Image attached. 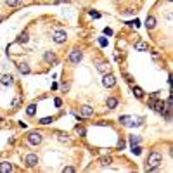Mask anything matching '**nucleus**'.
<instances>
[{"mask_svg": "<svg viewBox=\"0 0 173 173\" xmlns=\"http://www.w3.org/2000/svg\"><path fill=\"white\" fill-rule=\"evenodd\" d=\"M161 163H163V158H161V154H159V152H151L149 158H147L146 170H147V171H154V170L158 168Z\"/></svg>", "mask_w": 173, "mask_h": 173, "instance_id": "f257e3e1", "label": "nucleus"}, {"mask_svg": "<svg viewBox=\"0 0 173 173\" xmlns=\"http://www.w3.org/2000/svg\"><path fill=\"white\" fill-rule=\"evenodd\" d=\"M102 85H104L106 88H111V86L116 85V78H114V75H111V73H104V78H102Z\"/></svg>", "mask_w": 173, "mask_h": 173, "instance_id": "f03ea898", "label": "nucleus"}, {"mask_svg": "<svg viewBox=\"0 0 173 173\" xmlns=\"http://www.w3.org/2000/svg\"><path fill=\"white\" fill-rule=\"evenodd\" d=\"M83 59V52L82 50H78V49H73L71 50V54H69V62H73V64H80V61Z\"/></svg>", "mask_w": 173, "mask_h": 173, "instance_id": "7ed1b4c3", "label": "nucleus"}, {"mask_svg": "<svg viewBox=\"0 0 173 173\" xmlns=\"http://www.w3.org/2000/svg\"><path fill=\"white\" fill-rule=\"evenodd\" d=\"M42 139H43V137H42L40 132H31L30 135H28V142H30L31 146H38V144L42 142Z\"/></svg>", "mask_w": 173, "mask_h": 173, "instance_id": "20e7f679", "label": "nucleus"}, {"mask_svg": "<svg viewBox=\"0 0 173 173\" xmlns=\"http://www.w3.org/2000/svg\"><path fill=\"white\" fill-rule=\"evenodd\" d=\"M52 40L56 42V43H64V42L68 40V35H66V31H54Z\"/></svg>", "mask_w": 173, "mask_h": 173, "instance_id": "39448f33", "label": "nucleus"}, {"mask_svg": "<svg viewBox=\"0 0 173 173\" xmlns=\"http://www.w3.org/2000/svg\"><path fill=\"white\" fill-rule=\"evenodd\" d=\"M24 165H26L28 168H35V166L38 165V156L37 154H28L26 158H24Z\"/></svg>", "mask_w": 173, "mask_h": 173, "instance_id": "423d86ee", "label": "nucleus"}, {"mask_svg": "<svg viewBox=\"0 0 173 173\" xmlns=\"http://www.w3.org/2000/svg\"><path fill=\"white\" fill-rule=\"evenodd\" d=\"M43 61H45L47 64H56L57 57H56V54H54V52H50V50H49V52L43 54Z\"/></svg>", "mask_w": 173, "mask_h": 173, "instance_id": "0eeeda50", "label": "nucleus"}, {"mask_svg": "<svg viewBox=\"0 0 173 173\" xmlns=\"http://www.w3.org/2000/svg\"><path fill=\"white\" fill-rule=\"evenodd\" d=\"M0 83L5 85V86L12 85V83H14V76L12 75H0Z\"/></svg>", "mask_w": 173, "mask_h": 173, "instance_id": "6e6552de", "label": "nucleus"}, {"mask_svg": "<svg viewBox=\"0 0 173 173\" xmlns=\"http://www.w3.org/2000/svg\"><path fill=\"white\" fill-rule=\"evenodd\" d=\"M82 114H83L85 118H90V116H94V107H92V106H88V104L82 106Z\"/></svg>", "mask_w": 173, "mask_h": 173, "instance_id": "1a4fd4ad", "label": "nucleus"}, {"mask_svg": "<svg viewBox=\"0 0 173 173\" xmlns=\"http://www.w3.org/2000/svg\"><path fill=\"white\" fill-rule=\"evenodd\" d=\"M12 170H14V166H12L11 163H7V161L0 163V173H11Z\"/></svg>", "mask_w": 173, "mask_h": 173, "instance_id": "9d476101", "label": "nucleus"}, {"mask_svg": "<svg viewBox=\"0 0 173 173\" xmlns=\"http://www.w3.org/2000/svg\"><path fill=\"white\" fill-rule=\"evenodd\" d=\"M146 28H147V30H154V28H156V17H154V16H147Z\"/></svg>", "mask_w": 173, "mask_h": 173, "instance_id": "9b49d317", "label": "nucleus"}, {"mask_svg": "<svg viewBox=\"0 0 173 173\" xmlns=\"http://www.w3.org/2000/svg\"><path fill=\"white\" fill-rule=\"evenodd\" d=\"M28 40H30V35L26 31H23V33H19V37L16 38V43H26Z\"/></svg>", "mask_w": 173, "mask_h": 173, "instance_id": "f8f14e48", "label": "nucleus"}, {"mask_svg": "<svg viewBox=\"0 0 173 173\" xmlns=\"http://www.w3.org/2000/svg\"><path fill=\"white\" fill-rule=\"evenodd\" d=\"M17 69L23 73V75H30V71H31V68L28 66L26 62H19V64H17Z\"/></svg>", "mask_w": 173, "mask_h": 173, "instance_id": "ddd939ff", "label": "nucleus"}, {"mask_svg": "<svg viewBox=\"0 0 173 173\" xmlns=\"http://www.w3.org/2000/svg\"><path fill=\"white\" fill-rule=\"evenodd\" d=\"M135 50H139V52H147V50H149V45H147L146 42H137Z\"/></svg>", "mask_w": 173, "mask_h": 173, "instance_id": "4468645a", "label": "nucleus"}, {"mask_svg": "<svg viewBox=\"0 0 173 173\" xmlns=\"http://www.w3.org/2000/svg\"><path fill=\"white\" fill-rule=\"evenodd\" d=\"M106 106L109 107V109H116L118 107V99H114V97H109L107 101H106Z\"/></svg>", "mask_w": 173, "mask_h": 173, "instance_id": "2eb2a0df", "label": "nucleus"}, {"mask_svg": "<svg viewBox=\"0 0 173 173\" xmlns=\"http://www.w3.org/2000/svg\"><path fill=\"white\" fill-rule=\"evenodd\" d=\"M154 109L158 111V113H165V109H166V104L163 101H156V104H154Z\"/></svg>", "mask_w": 173, "mask_h": 173, "instance_id": "dca6fc26", "label": "nucleus"}, {"mask_svg": "<svg viewBox=\"0 0 173 173\" xmlns=\"http://www.w3.org/2000/svg\"><path fill=\"white\" fill-rule=\"evenodd\" d=\"M35 113H37V106H35V104H30V106L26 107V114H28V116H35Z\"/></svg>", "mask_w": 173, "mask_h": 173, "instance_id": "f3484780", "label": "nucleus"}, {"mask_svg": "<svg viewBox=\"0 0 173 173\" xmlns=\"http://www.w3.org/2000/svg\"><path fill=\"white\" fill-rule=\"evenodd\" d=\"M133 94H135L137 99H142L144 97V90L140 88V86H133Z\"/></svg>", "mask_w": 173, "mask_h": 173, "instance_id": "a211bd4d", "label": "nucleus"}, {"mask_svg": "<svg viewBox=\"0 0 173 173\" xmlns=\"http://www.w3.org/2000/svg\"><path fill=\"white\" fill-rule=\"evenodd\" d=\"M111 163H113L111 156H104V158H101V165H102V166H109Z\"/></svg>", "mask_w": 173, "mask_h": 173, "instance_id": "6ab92c4d", "label": "nucleus"}, {"mask_svg": "<svg viewBox=\"0 0 173 173\" xmlns=\"http://www.w3.org/2000/svg\"><path fill=\"white\" fill-rule=\"evenodd\" d=\"M133 118L132 116H120V121H121V125H125V126H128L130 125V121H132Z\"/></svg>", "mask_w": 173, "mask_h": 173, "instance_id": "aec40b11", "label": "nucleus"}, {"mask_svg": "<svg viewBox=\"0 0 173 173\" xmlns=\"http://www.w3.org/2000/svg\"><path fill=\"white\" fill-rule=\"evenodd\" d=\"M97 69H99V71H101V73H107V69H109V66H107V64H106V62H99V64H97Z\"/></svg>", "mask_w": 173, "mask_h": 173, "instance_id": "412c9836", "label": "nucleus"}, {"mask_svg": "<svg viewBox=\"0 0 173 173\" xmlns=\"http://www.w3.org/2000/svg\"><path fill=\"white\" fill-rule=\"evenodd\" d=\"M5 4H7L9 7H17V5L21 4V0H5Z\"/></svg>", "mask_w": 173, "mask_h": 173, "instance_id": "4be33fe9", "label": "nucleus"}, {"mask_svg": "<svg viewBox=\"0 0 173 173\" xmlns=\"http://www.w3.org/2000/svg\"><path fill=\"white\" fill-rule=\"evenodd\" d=\"M132 152H133L135 156H139L140 152H142V147H140L139 144H135V146H132Z\"/></svg>", "mask_w": 173, "mask_h": 173, "instance_id": "5701e85b", "label": "nucleus"}, {"mask_svg": "<svg viewBox=\"0 0 173 173\" xmlns=\"http://www.w3.org/2000/svg\"><path fill=\"white\" fill-rule=\"evenodd\" d=\"M19 104H21V97H14V101H12V104H11V107H14V109H17L19 107Z\"/></svg>", "mask_w": 173, "mask_h": 173, "instance_id": "b1692460", "label": "nucleus"}, {"mask_svg": "<svg viewBox=\"0 0 173 173\" xmlns=\"http://www.w3.org/2000/svg\"><path fill=\"white\" fill-rule=\"evenodd\" d=\"M130 144H132V146L140 144V137H139V135H130Z\"/></svg>", "mask_w": 173, "mask_h": 173, "instance_id": "393cba45", "label": "nucleus"}, {"mask_svg": "<svg viewBox=\"0 0 173 173\" xmlns=\"http://www.w3.org/2000/svg\"><path fill=\"white\" fill-rule=\"evenodd\" d=\"M57 139H59V142H69V137L66 135V133H59Z\"/></svg>", "mask_w": 173, "mask_h": 173, "instance_id": "a878e982", "label": "nucleus"}, {"mask_svg": "<svg viewBox=\"0 0 173 173\" xmlns=\"http://www.w3.org/2000/svg\"><path fill=\"white\" fill-rule=\"evenodd\" d=\"M52 121H54V118L47 116V118H42V120H40V123H42V125H49V123H52Z\"/></svg>", "mask_w": 173, "mask_h": 173, "instance_id": "bb28decb", "label": "nucleus"}, {"mask_svg": "<svg viewBox=\"0 0 173 173\" xmlns=\"http://www.w3.org/2000/svg\"><path fill=\"white\" fill-rule=\"evenodd\" d=\"M128 26H132V28H139V26H140V21H139V19H133V21H130V23H128Z\"/></svg>", "mask_w": 173, "mask_h": 173, "instance_id": "cd10ccee", "label": "nucleus"}, {"mask_svg": "<svg viewBox=\"0 0 173 173\" xmlns=\"http://www.w3.org/2000/svg\"><path fill=\"white\" fill-rule=\"evenodd\" d=\"M62 171L64 173H75V168H73V166H64Z\"/></svg>", "mask_w": 173, "mask_h": 173, "instance_id": "c85d7f7f", "label": "nucleus"}, {"mask_svg": "<svg viewBox=\"0 0 173 173\" xmlns=\"http://www.w3.org/2000/svg\"><path fill=\"white\" fill-rule=\"evenodd\" d=\"M99 43H101V47H107V40H106L104 37L99 38Z\"/></svg>", "mask_w": 173, "mask_h": 173, "instance_id": "c756f323", "label": "nucleus"}, {"mask_svg": "<svg viewBox=\"0 0 173 173\" xmlns=\"http://www.w3.org/2000/svg\"><path fill=\"white\" fill-rule=\"evenodd\" d=\"M90 16H92L94 19H99V17H101V14H99V12H94V11H90Z\"/></svg>", "mask_w": 173, "mask_h": 173, "instance_id": "7c9ffc66", "label": "nucleus"}, {"mask_svg": "<svg viewBox=\"0 0 173 173\" xmlns=\"http://www.w3.org/2000/svg\"><path fill=\"white\" fill-rule=\"evenodd\" d=\"M104 35H107V37H111V35H113V30H111V28H106V30H104Z\"/></svg>", "mask_w": 173, "mask_h": 173, "instance_id": "2f4dec72", "label": "nucleus"}, {"mask_svg": "<svg viewBox=\"0 0 173 173\" xmlns=\"http://www.w3.org/2000/svg\"><path fill=\"white\" fill-rule=\"evenodd\" d=\"M78 133H80V137H85L86 130H85V128H78Z\"/></svg>", "mask_w": 173, "mask_h": 173, "instance_id": "473e14b6", "label": "nucleus"}, {"mask_svg": "<svg viewBox=\"0 0 173 173\" xmlns=\"http://www.w3.org/2000/svg\"><path fill=\"white\" fill-rule=\"evenodd\" d=\"M54 104H56L57 107H61V106H62V101H61V99H56V101H54Z\"/></svg>", "mask_w": 173, "mask_h": 173, "instance_id": "72a5a7b5", "label": "nucleus"}, {"mask_svg": "<svg viewBox=\"0 0 173 173\" xmlns=\"http://www.w3.org/2000/svg\"><path fill=\"white\" fill-rule=\"evenodd\" d=\"M118 149H125V142H123V140H120V142H118Z\"/></svg>", "mask_w": 173, "mask_h": 173, "instance_id": "f704fd0d", "label": "nucleus"}, {"mask_svg": "<svg viewBox=\"0 0 173 173\" xmlns=\"http://www.w3.org/2000/svg\"><path fill=\"white\" fill-rule=\"evenodd\" d=\"M2 21H4V16H0V23H2Z\"/></svg>", "mask_w": 173, "mask_h": 173, "instance_id": "c9c22d12", "label": "nucleus"}, {"mask_svg": "<svg viewBox=\"0 0 173 173\" xmlns=\"http://www.w3.org/2000/svg\"><path fill=\"white\" fill-rule=\"evenodd\" d=\"M168 2H171V0H168Z\"/></svg>", "mask_w": 173, "mask_h": 173, "instance_id": "e433bc0d", "label": "nucleus"}, {"mask_svg": "<svg viewBox=\"0 0 173 173\" xmlns=\"http://www.w3.org/2000/svg\"><path fill=\"white\" fill-rule=\"evenodd\" d=\"M82 2H85V0H82Z\"/></svg>", "mask_w": 173, "mask_h": 173, "instance_id": "4c0bfd02", "label": "nucleus"}]
</instances>
